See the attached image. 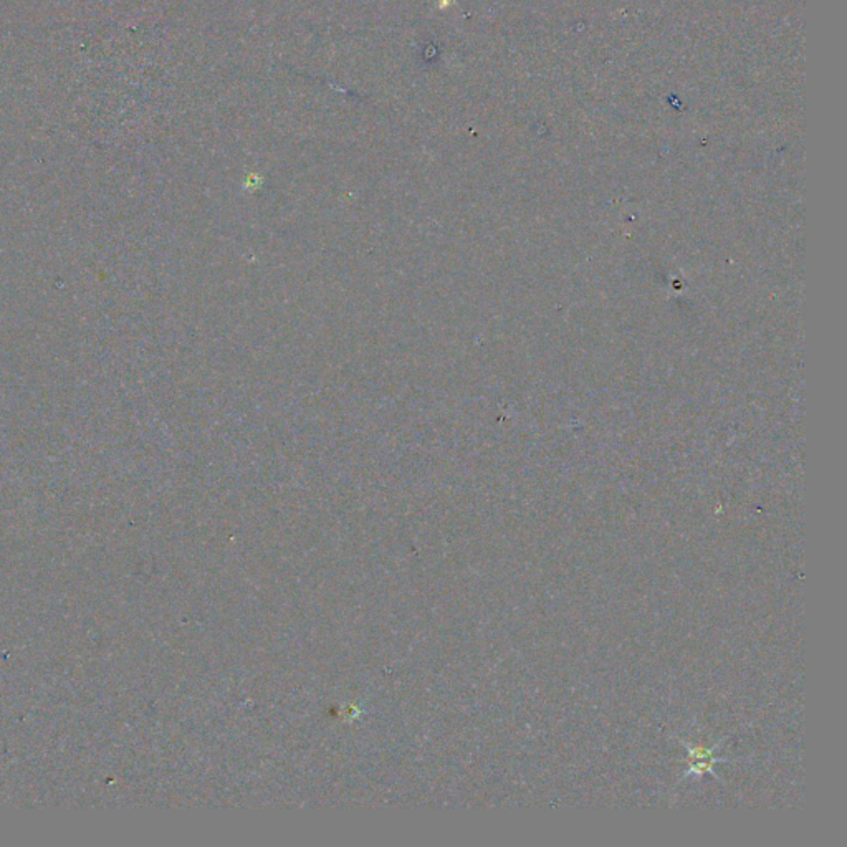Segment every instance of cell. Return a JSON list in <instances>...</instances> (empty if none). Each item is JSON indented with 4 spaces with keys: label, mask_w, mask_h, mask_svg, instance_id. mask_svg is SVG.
<instances>
[{
    "label": "cell",
    "mask_w": 847,
    "mask_h": 847,
    "mask_svg": "<svg viewBox=\"0 0 847 847\" xmlns=\"http://www.w3.org/2000/svg\"><path fill=\"white\" fill-rule=\"evenodd\" d=\"M715 749H705V748H689V760H690V773L703 774L705 771H712V766L715 765L717 760L713 756Z\"/></svg>",
    "instance_id": "obj_1"
}]
</instances>
